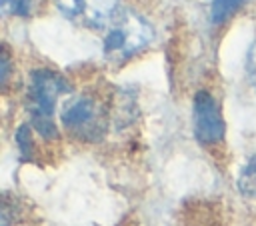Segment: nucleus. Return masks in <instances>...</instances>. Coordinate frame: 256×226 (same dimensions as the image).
I'll return each instance as SVG.
<instances>
[{
    "mask_svg": "<svg viewBox=\"0 0 256 226\" xmlns=\"http://www.w3.org/2000/svg\"><path fill=\"white\" fill-rule=\"evenodd\" d=\"M152 38L154 30L148 20L132 10H120L106 24L104 56L114 64H122L142 52L152 42Z\"/></svg>",
    "mask_w": 256,
    "mask_h": 226,
    "instance_id": "nucleus-1",
    "label": "nucleus"
},
{
    "mask_svg": "<svg viewBox=\"0 0 256 226\" xmlns=\"http://www.w3.org/2000/svg\"><path fill=\"white\" fill-rule=\"evenodd\" d=\"M68 92L66 80L48 68H36L30 74L28 84V112L32 120V128L42 138H56L58 130L54 124V108L60 94Z\"/></svg>",
    "mask_w": 256,
    "mask_h": 226,
    "instance_id": "nucleus-2",
    "label": "nucleus"
},
{
    "mask_svg": "<svg viewBox=\"0 0 256 226\" xmlns=\"http://www.w3.org/2000/svg\"><path fill=\"white\" fill-rule=\"evenodd\" d=\"M62 126L76 138L98 140L106 128V114L100 102L88 94L72 96L64 102L60 112Z\"/></svg>",
    "mask_w": 256,
    "mask_h": 226,
    "instance_id": "nucleus-3",
    "label": "nucleus"
},
{
    "mask_svg": "<svg viewBox=\"0 0 256 226\" xmlns=\"http://www.w3.org/2000/svg\"><path fill=\"white\" fill-rule=\"evenodd\" d=\"M192 124H194V136L200 144H216L224 138L226 124L220 112L218 102L214 96L206 90H200L194 96L192 106Z\"/></svg>",
    "mask_w": 256,
    "mask_h": 226,
    "instance_id": "nucleus-4",
    "label": "nucleus"
},
{
    "mask_svg": "<svg viewBox=\"0 0 256 226\" xmlns=\"http://www.w3.org/2000/svg\"><path fill=\"white\" fill-rule=\"evenodd\" d=\"M118 0H56L58 10L74 24L102 28L116 14Z\"/></svg>",
    "mask_w": 256,
    "mask_h": 226,
    "instance_id": "nucleus-5",
    "label": "nucleus"
},
{
    "mask_svg": "<svg viewBox=\"0 0 256 226\" xmlns=\"http://www.w3.org/2000/svg\"><path fill=\"white\" fill-rule=\"evenodd\" d=\"M238 190L246 196V198H254L256 200V156L250 158L240 174H238Z\"/></svg>",
    "mask_w": 256,
    "mask_h": 226,
    "instance_id": "nucleus-6",
    "label": "nucleus"
},
{
    "mask_svg": "<svg viewBox=\"0 0 256 226\" xmlns=\"http://www.w3.org/2000/svg\"><path fill=\"white\" fill-rule=\"evenodd\" d=\"M246 0H212L210 2V20L214 24L226 22L238 8H242Z\"/></svg>",
    "mask_w": 256,
    "mask_h": 226,
    "instance_id": "nucleus-7",
    "label": "nucleus"
},
{
    "mask_svg": "<svg viewBox=\"0 0 256 226\" xmlns=\"http://www.w3.org/2000/svg\"><path fill=\"white\" fill-rule=\"evenodd\" d=\"M34 0H0L2 12L4 14H14V16H28Z\"/></svg>",
    "mask_w": 256,
    "mask_h": 226,
    "instance_id": "nucleus-8",
    "label": "nucleus"
},
{
    "mask_svg": "<svg viewBox=\"0 0 256 226\" xmlns=\"http://www.w3.org/2000/svg\"><path fill=\"white\" fill-rule=\"evenodd\" d=\"M16 144H18L20 156L24 160L30 158V154H32V134H30V126L28 124H22L16 130Z\"/></svg>",
    "mask_w": 256,
    "mask_h": 226,
    "instance_id": "nucleus-9",
    "label": "nucleus"
},
{
    "mask_svg": "<svg viewBox=\"0 0 256 226\" xmlns=\"http://www.w3.org/2000/svg\"><path fill=\"white\" fill-rule=\"evenodd\" d=\"M246 76H248L250 86L256 92V40L252 42V46L248 48V54H246Z\"/></svg>",
    "mask_w": 256,
    "mask_h": 226,
    "instance_id": "nucleus-10",
    "label": "nucleus"
},
{
    "mask_svg": "<svg viewBox=\"0 0 256 226\" xmlns=\"http://www.w3.org/2000/svg\"><path fill=\"white\" fill-rule=\"evenodd\" d=\"M0 70H2V84H6V82H8V74H10V60H8V52H6V48L2 50Z\"/></svg>",
    "mask_w": 256,
    "mask_h": 226,
    "instance_id": "nucleus-11",
    "label": "nucleus"
}]
</instances>
